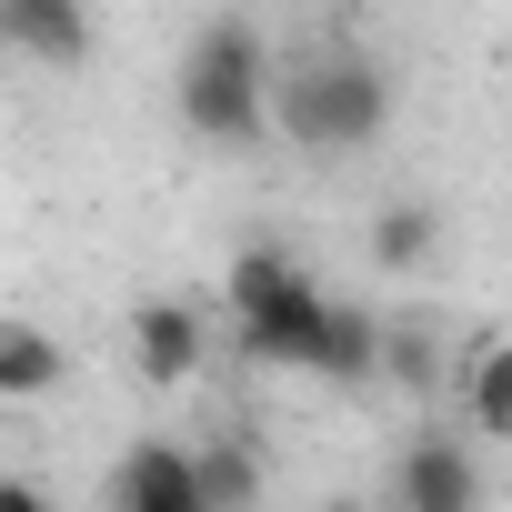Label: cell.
Returning a JSON list of instances; mask_svg holds the SVG:
<instances>
[{
  "label": "cell",
  "instance_id": "cell-1",
  "mask_svg": "<svg viewBox=\"0 0 512 512\" xmlns=\"http://www.w3.org/2000/svg\"><path fill=\"white\" fill-rule=\"evenodd\" d=\"M272 131L292 151H312V161L372 151L392 131V71L362 41H312V51L272 61Z\"/></svg>",
  "mask_w": 512,
  "mask_h": 512
},
{
  "label": "cell",
  "instance_id": "cell-2",
  "mask_svg": "<svg viewBox=\"0 0 512 512\" xmlns=\"http://www.w3.org/2000/svg\"><path fill=\"white\" fill-rule=\"evenodd\" d=\"M171 111L191 141L211 151H251L272 141V41L251 31L241 11H211L181 51V81H171Z\"/></svg>",
  "mask_w": 512,
  "mask_h": 512
},
{
  "label": "cell",
  "instance_id": "cell-3",
  "mask_svg": "<svg viewBox=\"0 0 512 512\" xmlns=\"http://www.w3.org/2000/svg\"><path fill=\"white\" fill-rule=\"evenodd\" d=\"M221 302H231V352H241V362H262V372H312L322 322H332V292H322V282L292 262L282 241L231 251Z\"/></svg>",
  "mask_w": 512,
  "mask_h": 512
},
{
  "label": "cell",
  "instance_id": "cell-4",
  "mask_svg": "<svg viewBox=\"0 0 512 512\" xmlns=\"http://www.w3.org/2000/svg\"><path fill=\"white\" fill-rule=\"evenodd\" d=\"M392 502H402V512H472V502H482V462H472V442H462V432H422V442H402V462H392Z\"/></svg>",
  "mask_w": 512,
  "mask_h": 512
},
{
  "label": "cell",
  "instance_id": "cell-5",
  "mask_svg": "<svg viewBox=\"0 0 512 512\" xmlns=\"http://www.w3.org/2000/svg\"><path fill=\"white\" fill-rule=\"evenodd\" d=\"M0 51L31 71H81L91 61V0H0Z\"/></svg>",
  "mask_w": 512,
  "mask_h": 512
},
{
  "label": "cell",
  "instance_id": "cell-6",
  "mask_svg": "<svg viewBox=\"0 0 512 512\" xmlns=\"http://www.w3.org/2000/svg\"><path fill=\"white\" fill-rule=\"evenodd\" d=\"M201 362H211V322H201L191 302H141V312H131V372H141L151 392H181Z\"/></svg>",
  "mask_w": 512,
  "mask_h": 512
},
{
  "label": "cell",
  "instance_id": "cell-7",
  "mask_svg": "<svg viewBox=\"0 0 512 512\" xmlns=\"http://www.w3.org/2000/svg\"><path fill=\"white\" fill-rule=\"evenodd\" d=\"M101 492H111L121 512H211V502H201V452H181V442H131Z\"/></svg>",
  "mask_w": 512,
  "mask_h": 512
},
{
  "label": "cell",
  "instance_id": "cell-8",
  "mask_svg": "<svg viewBox=\"0 0 512 512\" xmlns=\"http://www.w3.org/2000/svg\"><path fill=\"white\" fill-rule=\"evenodd\" d=\"M442 262V211L432 201H382L372 211V272H432Z\"/></svg>",
  "mask_w": 512,
  "mask_h": 512
},
{
  "label": "cell",
  "instance_id": "cell-9",
  "mask_svg": "<svg viewBox=\"0 0 512 512\" xmlns=\"http://www.w3.org/2000/svg\"><path fill=\"white\" fill-rule=\"evenodd\" d=\"M61 342L41 332V322H0V402H41V392H61Z\"/></svg>",
  "mask_w": 512,
  "mask_h": 512
},
{
  "label": "cell",
  "instance_id": "cell-10",
  "mask_svg": "<svg viewBox=\"0 0 512 512\" xmlns=\"http://www.w3.org/2000/svg\"><path fill=\"white\" fill-rule=\"evenodd\" d=\"M372 372H382V322L352 312V302H332L322 352H312V382H372Z\"/></svg>",
  "mask_w": 512,
  "mask_h": 512
},
{
  "label": "cell",
  "instance_id": "cell-11",
  "mask_svg": "<svg viewBox=\"0 0 512 512\" xmlns=\"http://www.w3.org/2000/svg\"><path fill=\"white\" fill-rule=\"evenodd\" d=\"M462 422L492 432V442H512V342H482V352H472V372H462Z\"/></svg>",
  "mask_w": 512,
  "mask_h": 512
},
{
  "label": "cell",
  "instance_id": "cell-12",
  "mask_svg": "<svg viewBox=\"0 0 512 512\" xmlns=\"http://www.w3.org/2000/svg\"><path fill=\"white\" fill-rule=\"evenodd\" d=\"M262 482H272V472H262V452H251V442H231V432L201 452V502H211V512H241V502H262Z\"/></svg>",
  "mask_w": 512,
  "mask_h": 512
},
{
  "label": "cell",
  "instance_id": "cell-13",
  "mask_svg": "<svg viewBox=\"0 0 512 512\" xmlns=\"http://www.w3.org/2000/svg\"><path fill=\"white\" fill-rule=\"evenodd\" d=\"M0 512H41V492H31V482H11V472H0Z\"/></svg>",
  "mask_w": 512,
  "mask_h": 512
}]
</instances>
